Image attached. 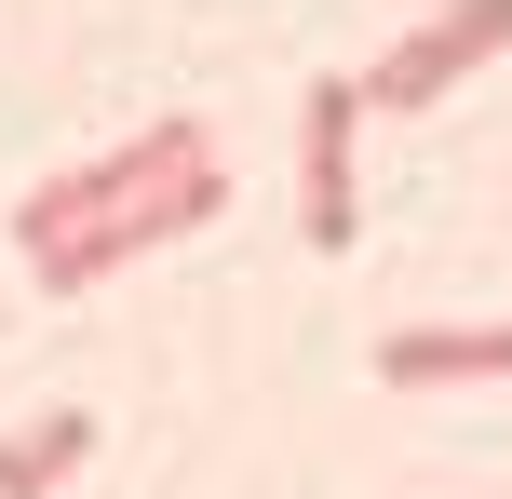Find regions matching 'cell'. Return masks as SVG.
Instances as JSON below:
<instances>
[{
    "mask_svg": "<svg viewBox=\"0 0 512 499\" xmlns=\"http://www.w3.org/2000/svg\"><path fill=\"white\" fill-rule=\"evenodd\" d=\"M81 459H95V405H41V419L0 432V499H54Z\"/></svg>",
    "mask_w": 512,
    "mask_h": 499,
    "instance_id": "5b68a950",
    "label": "cell"
},
{
    "mask_svg": "<svg viewBox=\"0 0 512 499\" xmlns=\"http://www.w3.org/2000/svg\"><path fill=\"white\" fill-rule=\"evenodd\" d=\"M391 392H472V378H512V324H405L378 338Z\"/></svg>",
    "mask_w": 512,
    "mask_h": 499,
    "instance_id": "277c9868",
    "label": "cell"
},
{
    "mask_svg": "<svg viewBox=\"0 0 512 499\" xmlns=\"http://www.w3.org/2000/svg\"><path fill=\"white\" fill-rule=\"evenodd\" d=\"M364 81H310L297 95V230L310 257H351L364 243Z\"/></svg>",
    "mask_w": 512,
    "mask_h": 499,
    "instance_id": "3957f363",
    "label": "cell"
},
{
    "mask_svg": "<svg viewBox=\"0 0 512 499\" xmlns=\"http://www.w3.org/2000/svg\"><path fill=\"white\" fill-rule=\"evenodd\" d=\"M486 54H512V0H432V14H418L378 68H351V81H364V108H378V122H405V108L459 95Z\"/></svg>",
    "mask_w": 512,
    "mask_h": 499,
    "instance_id": "7a4b0ae2",
    "label": "cell"
},
{
    "mask_svg": "<svg viewBox=\"0 0 512 499\" xmlns=\"http://www.w3.org/2000/svg\"><path fill=\"white\" fill-rule=\"evenodd\" d=\"M216 203H230L216 135L203 122H149V135H122V149H95V162H68V176L27 189V203H14V257L41 270L54 297H95L108 270L189 243Z\"/></svg>",
    "mask_w": 512,
    "mask_h": 499,
    "instance_id": "6da1fadb",
    "label": "cell"
}]
</instances>
